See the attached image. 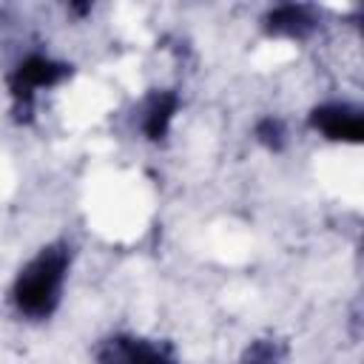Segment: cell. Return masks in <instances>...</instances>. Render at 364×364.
Returning <instances> with one entry per match:
<instances>
[{
  "instance_id": "7a4b0ae2",
  "label": "cell",
  "mask_w": 364,
  "mask_h": 364,
  "mask_svg": "<svg viewBox=\"0 0 364 364\" xmlns=\"http://www.w3.org/2000/svg\"><path fill=\"white\" fill-rule=\"evenodd\" d=\"M63 77H65V65H60V63H54V60H48V57L31 54V57H26V60L17 65V71L11 74V94H14V100H17L20 105H23V102L28 105L40 88L57 85Z\"/></svg>"
},
{
  "instance_id": "3957f363",
  "label": "cell",
  "mask_w": 364,
  "mask_h": 364,
  "mask_svg": "<svg viewBox=\"0 0 364 364\" xmlns=\"http://www.w3.org/2000/svg\"><path fill=\"white\" fill-rule=\"evenodd\" d=\"M313 128L336 142H358L361 139V114L347 102H330L313 111Z\"/></svg>"
},
{
  "instance_id": "5b68a950",
  "label": "cell",
  "mask_w": 364,
  "mask_h": 364,
  "mask_svg": "<svg viewBox=\"0 0 364 364\" xmlns=\"http://www.w3.org/2000/svg\"><path fill=\"white\" fill-rule=\"evenodd\" d=\"M316 28V17L304 6H279L267 17V31L290 40H304Z\"/></svg>"
},
{
  "instance_id": "277c9868",
  "label": "cell",
  "mask_w": 364,
  "mask_h": 364,
  "mask_svg": "<svg viewBox=\"0 0 364 364\" xmlns=\"http://www.w3.org/2000/svg\"><path fill=\"white\" fill-rule=\"evenodd\" d=\"M176 94L171 91H156L151 94L145 102H142V111H139V128L148 139H162L171 128V119L176 114Z\"/></svg>"
},
{
  "instance_id": "52a82bcc",
  "label": "cell",
  "mask_w": 364,
  "mask_h": 364,
  "mask_svg": "<svg viewBox=\"0 0 364 364\" xmlns=\"http://www.w3.org/2000/svg\"><path fill=\"white\" fill-rule=\"evenodd\" d=\"M256 134H259V139H262L264 145L279 148V145H282V136H284V128H282L279 119H264V122L256 128Z\"/></svg>"
},
{
  "instance_id": "6da1fadb",
  "label": "cell",
  "mask_w": 364,
  "mask_h": 364,
  "mask_svg": "<svg viewBox=\"0 0 364 364\" xmlns=\"http://www.w3.org/2000/svg\"><path fill=\"white\" fill-rule=\"evenodd\" d=\"M68 273V250L65 245H48L43 247L20 273L11 290V299L17 310L28 318H46L54 313L63 296Z\"/></svg>"
},
{
  "instance_id": "8992f818",
  "label": "cell",
  "mask_w": 364,
  "mask_h": 364,
  "mask_svg": "<svg viewBox=\"0 0 364 364\" xmlns=\"http://www.w3.org/2000/svg\"><path fill=\"white\" fill-rule=\"evenodd\" d=\"M282 361H284L282 358V350L273 341H259V344H253L247 350V355H245L242 364H282Z\"/></svg>"
}]
</instances>
